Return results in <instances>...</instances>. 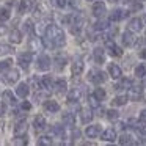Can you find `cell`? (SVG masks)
Wrapping results in <instances>:
<instances>
[{
	"instance_id": "cell-1",
	"label": "cell",
	"mask_w": 146,
	"mask_h": 146,
	"mask_svg": "<svg viewBox=\"0 0 146 146\" xmlns=\"http://www.w3.org/2000/svg\"><path fill=\"white\" fill-rule=\"evenodd\" d=\"M47 47H61L64 46L66 39H64V33L60 27L57 25H49L46 29V38H42Z\"/></svg>"
},
{
	"instance_id": "cell-2",
	"label": "cell",
	"mask_w": 146,
	"mask_h": 146,
	"mask_svg": "<svg viewBox=\"0 0 146 146\" xmlns=\"http://www.w3.org/2000/svg\"><path fill=\"white\" fill-rule=\"evenodd\" d=\"M88 79L91 80L93 83H104L105 82V79H107V76H105L102 71H98V69H91L90 71V74H88Z\"/></svg>"
},
{
	"instance_id": "cell-3",
	"label": "cell",
	"mask_w": 146,
	"mask_h": 146,
	"mask_svg": "<svg viewBox=\"0 0 146 146\" xmlns=\"http://www.w3.org/2000/svg\"><path fill=\"white\" fill-rule=\"evenodd\" d=\"M32 60H33L32 52H24V54H19V57H17V63H19V66L24 68V69L29 68V64L32 63Z\"/></svg>"
},
{
	"instance_id": "cell-4",
	"label": "cell",
	"mask_w": 146,
	"mask_h": 146,
	"mask_svg": "<svg viewBox=\"0 0 146 146\" xmlns=\"http://www.w3.org/2000/svg\"><path fill=\"white\" fill-rule=\"evenodd\" d=\"M50 58L47 57V55H39L38 57V63H36V66H38L39 71H47L50 69Z\"/></svg>"
},
{
	"instance_id": "cell-5",
	"label": "cell",
	"mask_w": 146,
	"mask_h": 146,
	"mask_svg": "<svg viewBox=\"0 0 146 146\" xmlns=\"http://www.w3.org/2000/svg\"><path fill=\"white\" fill-rule=\"evenodd\" d=\"M3 80H5V83H8V85H13L14 82L19 80V71L17 69H10L3 76Z\"/></svg>"
},
{
	"instance_id": "cell-6",
	"label": "cell",
	"mask_w": 146,
	"mask_h": 146,
	"mask_svg": "<svg viewBox=\"0 0 146 146\" xmlns=\"http://www.w3.org/2000/svg\"><path fill=\"white\" fill-rule=\"evenodd\" d=\"M33 126H35L36 132H42V130H46V127H47V121H46V118L42 116V115H38V116L35 118V121H33Z\"/></svg>"
},
{
	"instance_id": "cell-7",
	"label": "cell",
	"mask_w": 146,
	"mask_h": 146,
	"mask_svg": "<svg viewBox=\"0 0 146 146\" xmlns=\"http://www.w3.org/2000/svg\"><path fill=\"white\" fill-rule=\"evenodd\" d=\"M105 13H107V8H105L104 2H96V3L93 5V14H94L96 17H102Z\"/></svg>"
},
{
	"instance_id": "cell-8",
	"label": "cell",
	"mask_w": 146,
	"mask_h": 146,
	"mask_svg": "<svg viewBox=\"0 0 146 146\" xmlns=\"http://www.w3.org/2000/svg\"><path fill=\"white\" fill-rule=\"evenodd\" d=\"M135 41H137V38L132 35L130 30H127V32L123 33V44L126 46V47H132V46L135 44Z\"/></svg>"
},
{
	"instance_id": "cell-9",
	"label": "cell",
	"mask_w": 146,
	"mask_h": 146,
	"mask_svg": "<svg viewBox=\"0 0 146 146\" xmlns=\"http://www.w3.org/2000/svg\"><path fill=\"white\" fill-rule=\"evenodd\" d=\"M82 94H83L82 88H74L72 91H69V94H68V101L69 102H79L80 99H82Z\"/></svg>"
},
{
	"instance_id": "cell-10",
	"label": "cell",
	"mask_w": 146,
	"mask_h": 146,
	"mask_svg": "<svg viewBox=\"0 0 146 146\" xmlns=\"http://www.w3.org/2000/svg\"><path fill=\"white\" fill-rule=\"evenodd\" d=\"M25 132H27V121L19 119L14 126V135H25Z\"/></svg>"
},
{
	"instance_id": "cell-11",
	"label": "cell",
	"mask_w": 146,
	"mask_h": 146,
	"mask_svg": "<svg viewBox=\"0 0 146 146\" xmlns=\"http://www.w3.org/2000/svg\"><path fill=\"white\" fill-rule=\"evenodd\" d=\"M86 137L88 138H96V137L101 135V126H98V124H94V126H88L85 130Z\"/></svg>"
},
{
	"instance_id": "cell-12",
	"label": "cell",
	"mask_w": 146,
	"mask_h": 146,
	"mask_svg": "<svg viewBox=\"0 0 146 146\" xmlns=\"http://www.w3.org/2000/svg\"><path fill=\"white\" fill-rule=\"evenodd\" d=\"M29 93H30V85L29 83H19L17 85V88H16V94L19 96V98H27L29 96Z\"/></svg>"
},
{
	"instance_id": "cell-13",
	"label": "cell",
	"mask_w": 146,
	"mask_h": 146,
	"mask_svg": "<svg viewBox=\"0 0 146 146\" xmlns=\"http://www.w3.org/2000/svg\"><path fill=\"white\" fill-rule=\"evenodd\" d=\"M108 74H110V77H113V79H121L123 71H121V68L118 66V64L111 63V64H108Z\"/></svg>"
},
{
	"instance_id": "cell-14",
	"label": "cell",
	"mask_w": 146,
	"mask_h": 146,
	"mask_svg": "<svg viewBox=\"0 0 146 146\" xmlns=\"http://www.w3.org/2000/svg\"><path fill=\"white\" fill-rule=\"evenodd\" d=\"M44 108L47 111H50V113H57L58 110H60V105H58L57 101H52V99H47V101L44 102Z\"/></svg>"
},
{
	"instance_id": "cell-15",
	"label": "cell",
	"mask_w": 146,
	"mask_h": 146,
	"mask_svg": "<svg viewBox=\"0 0 146 146\" xmlns=\"http://www.w3.org/2000/svg\"><path fill=\"white\" fill-rule=\"evenodd\" d=\"M83 68H85L83 61L80 60V58H76L74 63H72V74H74V76H80V74L83 72Z\"/></svg>"
},
{
	"instance_id": "cell-16",
	"label": "cell",
	"mask_w": 146,
	"mask_h": 146,
	"mask_svg": "<svg viewBox=\"0 0 146 146\" xmlns=\"http://www.w3.org/2000/svg\"><path fill=\"white\" fill-rule=\"evenodd\" d=\"M127 29H129L130 32H140V30H141V19H140V17H133V19H130Z\"/></svg>"
},
{
	"instance_id": "cell-17",
	"label": "cell",
	"mask_w": 146,
	"mask_h": 146,
	"mask_svg": "<svg viewBox=\"0 0 146 146\" xmlns=\"http://www.w3.org/2000/svg\"><path fill=\"white\" fill-rule=\"evenodd\" d=\"M107 47L110 49V55H113V57H121V55H123L121 47H118L113 41H107Z\"/></svg>"
},
{
	"instance_id": "cell-18",
	"label": "cell",
	"mask_w": 146,
	"mask_h": 146,
	"mask_svg": "<svg viewBox=\"0 0 146 146\" xmlns=\"http://www.w3.org/2000/svg\"><path fill=\"white\" fill-rule=\"evenodd\" d=\"M102 140L105 141H115L116 140V130L115 129H107L102 132Z\"/></svg>"
},
{
	"instance_id": "cell-19",
	"label": "cell",
	"mask_w": 146,
	"mask_h": 146,
	"mask_svg": "<svg viewBox=\"0 0 146 146\" xmlns=\"http://www.w3.org/2000/svg\"><path fill=\"white\" fill-rule=\"evenodd\" d=\"M10 41L13 42V44H21V42H22V32L14 29L13 32L10 33Z\"/></svg>"
},
{
	"instance_id": "cell-20",
	"label": "cell",
	"mask_w": 146,
	"mask_h": 146,
	"mask_svg": "<svg viewBox=\"0 0 146 146\" xmlns=\"http://www.w3.org/2000/svg\"><path fill=\"white\" fill-rule=\"evenodd\" d=\"M54 88H55V91H57L58 94H63V93H66V80L58 79L57 82L54 83Z\"/></svg>"
},
{
	"instance_id": "cell-21",
	"label": "cell",
	"mask_w": 146,
	"mask_h": 146,
	"mask_svg": "<svg viewBox=\"0 0 146 146\" xmlns=\"http://www.w3.org/2000/svg\"><path fill=\"white\" fill-rule=\"evenodd\" d=\"M94 60H96V63H99V64H102V63H104V60H105L104 49H101V47L94 49Z\"/></svg>"
},
{
	"instance_id": "cell-22",
	"label": "cell",
	"mask_w": 146,
	"mask_h": 146,
	"mask_svg": "<svg viewBox=\"0 0 146 146\" xmlns=\"http://www.w3.org/2000/svg\"><path fill=\"white\" fill-rule=\"evenodd\" d=\"M2 98H3V101L7 102V104H11V105H14V104H16V98H14V94L10 91V90H7V91H3V94H2Z\"/></svg>"
},
{
	"instance_id": "cell-23",
	"label": "cell",
	"mask_w": 146,
	"mask_h": 146,
	"mask_svg": "<svg viewBox=\"0 0 146 146\" xmlns=\"http://www.w3.org/2000/svg\"><path fill=\"white\" fill-rule=\"evenodd\" d=\"M63 123L66 126H74L76 124V115L74 113H63Z\"/></svg>"
},
{
	"instance_id": "cell-24",
	"label": "cell",
	"mask_w": 146,
	"mask_h": 146,
	"mask_svg": "<svg viewBox=\"0 0 146 146\" xmlns=\"http://www.w3.org/2000/svg\"><path fill=\"white\" fill-rule=\"evenodd\" d=\"M41 88H44V90H50V88H54V82H52V79L49 76H44L41 79Z\"/></svg>"
},
{
	"instance_id": "cell-25",
	"label": "cell",
	"mask_w": 146,
	"mask_h": 146,
	"mask_svg": "<svg viewBox=\"0 0 146 146\" xmlns=\"http://www.w3.org/2000/svg\"><path fill=\"white\" fill-rule=\"evenodd\" d=\"M80 118H82V123L83 124H88L90 121L93 119V111L91 110H82V111H80Z\"/></svg>"
},
{
	"instance_id": "cell-26",
	"label": "cell",
	"mask_w": 146,
	"mask_h": 146,
	"mask_svg": "<svg viewBox=\"0 0 146 146\" xmlns=\"http://www.w3.org/2000/svg\"><path fill=\"white\" fill-rule=\"evenodd\" d=\"M126 14L127 13H124L123 10H113V11H111V14H110V19L111 21H121Z\"/></svg>"
},
{
	"instance_id": "cell-27",
	"label": "cell",
	"mask_w": 146,
	"mask_h": 146,
	"mask_svg": "<svg viewBox=\"0 0 146 146\" xmlns=\"http://www.w3.org/2000/svg\"><path fill=\"white\" fill-rule=\"evenodd\" d=\"M130 86H132V82H130L129 79H124L115 86V90H130Z\"/></svg>"
},
{
	"instance_id": "cell-28",
	"label": "cell",
	"mask_w": 146,
	"mask_h": 146,
	"mask_svg": "<svg viewBox=\"0 0 146 146\" xmlns=\"http://www.w3.org/2000/svg\"><path fill=\"white\" fill-rule=\"evenodd\" d=\"M135 76L137 77H145L146 76V63H141L135 68Z\"/></svg>"
},
{
	"instance_id": "cell-29",
	"label": "cell",
	"mask_w": 146,
	"mask_h": 146,
	"mask_svg": "<svg viewBox=\"0 0 146 146\" xmlns=\"http://www.w3.org/2000/svg\"><path fill=\"white\" fill-rule=\"evenodd\" d=\"M10 19V10L8 8H0V22H7Z\"/></svg>"
},
{
	"instance_id": "cell-30",
	"label": "cell",
	"mask_w": 146,
	"mask_h": 146,
	"mask_svg": "<svg viewBox=\"0 0 146 146\" xmlns=\"http://www.w3.org/2000/svg\"><path fill=\"white\" fill-rule=\"evenodd\" d=\"M14 49L11 47L10 44H0V55H8V54H11Z\"/></svg>"
},
{
	"instance_id": "cell-31",
	"label": "cell",
	"mask_w": 146,
	"mask_h": 146,
	"mask_svg": "<svg viewBox=\"0 0 146 146\" xmlns=\"http://www.w3.org/2000/svg\"><path fill=\"white\" fill-rule=\"evenodd\" d=\"M93 96H94L96 99H99V101H104V99H105V91H104V88H96L94 93H93Z\"/></svg>"
},
{
	"instance_id": "cell-32",
	"label": "cell",
	"mask_w": 146,
	"mask_h": 146,
	"mask_svg": "<svg viewBox=\"0 0 146 146\" xmlns=\"http://www.w3.org/2000/svg\"><path fill=\"white\" fill-rule=\"evenodd\" d=\"M111 102H113V105H126L127 96H116V98H115Z\"/></svg>"
},
{
	"instance_id": "cell-33",
	"label": "cell",
	"mask_w": 146,
	"mask_h": 146,
	"mask_svg": "<svg viewBox=\"0 0 146 146\" xmlns=\"http://www.w3.org/2000/svg\"><path fill=\"white\" fill-rule=\"evenodd\" d=\"M27 143H29V140H27V137H25V135H16V140H14V145L22 146V145H27Z\"/></svg>"
},
{
	"instance_id": "cell-34",
	"label": "cell",
	"mask_w": 146,
	"mask_h": 146,
	"mask_svg": "<svg viewBox=\"0 0 146 146\" xmlns=\"http://www.w3.org/2000/svg\"><path fill=\"white\" fill-rule=\"evenodd\" d=\"M132 143V138H130V135H127V133H123V135L119 137V145H130Z\"/></svg>"
},
{
	"instance_id": "cell-35",
	"label": "cell",
	"mask_w": 146,
	"mask_h": 146,
	"mask_svg": "<svg viewBox=\"0 0 146 146\" xmlns=\"http://www.w3.org/2000/svg\"><path fill=\"white\" fill-rule=\"evenodd\" d=\"M52 138L50 137H41V138L38 140V145H42V146H50L52 145Z\"/></svg>"
},
{
	"instance_id": "cell-36",
	"label": "cell",
	"mask_w": 146,
	"mask_h": 146,
	"mask_svg": "<svg viewBox=\"0 0 146 146\" xmlns=\"http://www.w3.org/2000/svg\"><path fill=\"white\" fill-rule=\"evenodd\" d=\"M11 63H13L11 60H3V61H0V72H3V71L10 69V68H11Z\"/></svg>"
},
{
	"instance_id": "cell-37",
	"label": "cell",
	"mask_w": 146,
	"mask_h": 146,
	"mask_svg": "<svg viewBox=\"0 0 146 146\" xmlns=\"http://www.w3.org/2000/svg\"><path fill=\"white\" fill-rule=\"evenodd\" d=\"M94 29L96 30H105V29H108V22L107 21H98L94 24Z\"/></svg>"
},
{
	"instance_id": "cell-38",
	"label": "cell",
	"mask_w": 146,
	"mask_h": 146,
	"mask_svg": "<svg viewBox=\"0 0 146 146\" xmlns=\"http://www.w3.org/2000/svg\"><path fill=\"white\" fill-rule=\"evenodd\" d=\"M135 132L138 133L140 137H146V126H141V124L135 126Z\"/></svg>"
},
{
	"instance_id": "cell-39",
	"label": "cell",
	"mask_w": 146,
	"mask_h": 146,
	"mask_svg": "<svg viewBox=\"0 0 146 146\" xmlns=\"http://www.w3.org/2000/svg\"><path fill=\"white\" fill-rule=\"evenodd\" d=\"M50 5L57 8H64L66 7V0H50Z\"/></svg>"
},
{
	"instance_id": "cell-40",
	"label": "cell",
	"mask_w": 146,
	"mask_h": 146,
	"mask_svg": "<svg viewBox=\"0 0 146 146\" xmlns=\"http://www.w3.org/2000/svg\"><path fill=\"white\" fill-rule=\"evenodd\" d=\"M24 32L27 33H33V22L32 21H25V24H24Z\"/></svg>"
},
{
	"instance_id": "cell-41",
	"label": "cell",
	"mask_w": 146,
	"mask_h": 146,
	"mask_svg": "<svg viewBox=\"0 0 146 146\" xmlns=\"http://www.w3.org/2000/svg\"><path fill=\"white\" fill-rule=\"evenodd\" d=\"M118 116H119V113H118L116 110H108V111H107V118H108L110 121L118 119Z\"/></svg>"
},
{
	"instance_id": "cell-42",
	"label": "cell",
	"mask_w": 146,
	"mask_h": 146,
	"mask_svg": "<svg viewBox=\"0 0 146 146\" xmlns=\"http://www.w3.org/2000/svg\"><path fill=\"white\" fill-rule=\"evenodd\" d=\"M30 5H32V0H22V5H21V13H24L25 10H29Z\"/></svg>"
},
{
	"instance_id": "cell-43",
	"label": "cell",
	"mask_w": 146,
	"mask_h": 146,
	"mask_svg": "<svg viewBox=\"0 0 146 146\" xmlns=\"http://www.w3.org/2000/svg\"><path fill=\"white\" fill-rule=\"evenodd\" d=\"M90 105H91L93 108H98L99 107V99H96L94 96H91V98H90Z\"/></svg>"
},
{
	"instance_id": "cell-44",
	"label": "cell",
	"mask_w": 146,
	"mask_h": 146,
	"mask_svg": "<svg viewBox=\"0 0 146 146\" xmlns=\"http://www.w3.org/2000/svg\"><path fill=\"white\" fill-rule=\"evenodd\" d=\"M54 133H57V135H61V137H63V133H64L63 127H61V126H54Z\"/></svg>"
},
{
	"instance_id": "cell-45",
	"label": "cell",
	"mask_w": 146,
	"mask_h": 146,
	"mask_svg": "<svg viewBox=\"0 0 146 146\" xmlns=\"http://www.w3.org/2000/svg\"><path fill=\"white\" fill-rule=\"evenodd\" d=\"M30 108H32V104H30V102H22V110H27V111H29L30 110Z\"/></svg>"
},
{
	"instance_id": "cell-46",
	"label": "cell",
	"mask_w": 146,
	"mask_h": 146,
	"mask_svg": "<svg viewBox=\"0 0 146 146\" xmlns=\"http://www.w3.org/2000/svg\"><path fill=\"white\" fill-rule=\"evenodd\" d=\"M140 121H141V123H146V110H141V113H140Z\"/></svg>"
},
{
	"instance_id": "cell-47",
	"label": "cell",
	"mask_w": 146,
	"mask_h": 146,
	"mask_svg": "<svg viewBox=\"0 0 146 146\" xmlns=\"http://www.w3.org/2000/svg\"><path fill=\"white\" fill-rule=\"evenodd\" d=\"M5 113H7V108H5L3 104H0V116H3Z\"/></svg>"
},
{
	"instance_id": "cell-48",
	"label": "cell",
	"mask_w": 146,
	"mask_h": 146,
	"mask_svg": "<svg viewBox=\"0 0 146 146\" xmlns=\"http://www.w3.org/2000/svg\"><path fill=\"white\" fill-rule=\"evenodd\" d=\"M140 57H141V58H145V60H146V49H143V50L140 52Z\"/></svg>"
},
{
	"instance_id": "cell-49",
	"label": "cell",
	"mask_w": 146,
	"mask_h": 146,
	"mask_svg": "<svg viewBox=\"0 0 146 146\" xmlns=\"http://www.w3.org/2000/svg\"><path fill=\"white\" fill-rule=\"evenodd\" d=\"M2 130H3V123L0 121V133H2Z\"/></svg>"
},
{
	"instance_id": "cell-50",
	"label": "cell",
	"mask_w": 146,
	"mask_h": 146,
	"mask_svg": "<svg viewBox=\"0 0 146 146\" xmlns=\"http://www.w3.org/2000/svg\"><path fill=\"white\" fill-rule=\"evenodd\" d=\"M108 2H111V3H113V2H119V0H108Z\"/></svg>"
},
{
	"instance_id": "cell-51",
	"label": "cell",
	"mask_w": 146,
	"mask_h": 146,
	"mask_svg": "<svg viewBox=\"0 0 146 146\" xmlns=\"http://www.w3.org/2000/svg\"><path fill=\"white\" fill-rule=\"evenodd\" d=\"M90 2H91V0H90Z\"/></svg>"
}]
</instances>
